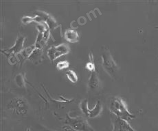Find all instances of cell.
Listing matches in <instances>:
<instances>
[{"mask_svg": "<svg viewBox=\"0 0 158 131\" xmlns=\"http://www.w3.org/2000/svg\"><path fill=\"white\" fill-rule=\"evenodd\" d=\"M25 40V37L23 36H20L17 39L15 44L10 48L7 51V52L9 53H17L20 52L23 48V43Z\"/></svg>", "mask_w": 158, "mask_h": 131, "instance_id": "cell-6", "label": "cell"}, {"mask_svg": "<svg viewBox=\"0 0 158 131\" xmlns=\"http://www.w3.org/2000/svg\"><path fill=\"white\" fill-rule=\"evenodd\" d=\"M69 66V63L68 61L63 60V61H60L57 63L56 64V68L58 70H63L64 68H68V67Z\"/></svg>", "mask_w": 158, "mask_h": 131, "instance_id": "cell-12", "label": "cell"}, {"mask_svg": "<svg viewBox=\"0 0 158 131\" xmlns=\"http://www.w3.org/2000/svg\"><path fill=\"white\" fill-rule=\"evenodd\" d=\"M65 38L69 42H76L78 40L79 34L74 29H68L64 33Z\"/></svg>", "mask_w": 158, "mask_h": 131, "instance_id": "cell-7", "label": "cell"}, {"mask_svg": "<svg viewBox=\"0 0 158 131\" xmlns=\"http://www.w3.org/2000/svg\"><path fill=\"white\" fill-rule=\"evenodd\" d=\"M102 109V106L101 103L99 101L97 102L96 105H95V106H94L92 110H91L90 109V111L88 117H89L90 118H94L97 117L101 113Z\"/></svg>", "mask_w": 158, "mask_h": 131, "instance_id": "cell-9", "label": "cell"}, {"mask_svg": "<svg viewBox=\"0 0 158 131\" xmlns=\"http://www.w3.org/2000/svg\"><path fill=\"white\" fill-rule=\"evenodd\" d=\"M89 59L90 61L89 62H88L86 64V68L88 70V71H89L91 72H93L94 71H96V68H95V64H94V63L93 62V60H92V55L90 54L89 56Z\"/></svg>", "mask_w": 158, "mask_h": 131, "instance_id": "cell-14", "label": "cell"}, {"mask_svg": "<svg viewBox=\"0 0 158 131\" xmlns=\"http://www.w3.org/2000/svg\"><path fill=\"white\" fill-rule=\"evenodd\" d=\"M16 83L19 87H22L25 84V79L22 74H18L16 77Z\"/></svg>", "mask_w": 158, "mask_h": 131, "instance_id": "cell-13", "label": "cell"}, {"mask_svg": "<svg viewBox=\"0 0 158 131\" xmlns=\"http://www.w3.org/2000/svg\"><path fill=\"white\" fill-rule=\"evenodd\" d=\"M70 48L64 43H61L56 46H52L48 50V56L49 57L50 60L53 62L58 57L63 56V55L68 54Z\"/></svg>", "mask_w": 158, "mask_h": 131, "instance_id": "cell-4", "label": "cell"}, {"mask_svg": "<svg viewBox=\"0 0 158 131\" xmlns=\"http://www.w3.org/2000/svg\"><path fill=\"white\" fill-rule=\"evenodd\" d=\"M156 28H157V29H158V27H156Z\"/></svg>", "mask_w": 158, "mask_h": 131, "instance_id": "cell-15", "label": "cell"}, {"mask_svg": "<svg viewBox=\"0 0 158 131\" xmlns=\"http://www.w3.org/2000/svg\"><path fill=\"white\" fill-rule=\"evenodd\" d=\"M101 58L103 68L111 77H114L118 69V66L109 49L104 50L101 56Z\"/></svg>", "mask_w": 158, "mask_h": 131, "instance_id": "cell-3", "label": "cell"}, {"mask_svg": "<svg viewBox=\"0 0 158 131\" xmlns=\"http://www.w3.org/2000/svg\"><path fill=\"white\" fill-rule=\"evenodd\" d=\"M113 131H137L130 126L128 121L119 118H115L114 121Z\"/></svg>", "mask_w": 158, "mask_h": 131, "instance_id": "cell-5", "label": "cell"}, {"mask_svg": "<svg viewBox=\"0 0 158 131\" xmlns=\"http://www.w3.org/2000/svg\"><path fill=\"white\" fill-rule=\"evenodd\" d=\"M88 85L91 90H95L98 87L99 85V79L97 75L96 71L92 72V74L90 75L89 79V82H88Z\"/></svg>", "mask_w": 158, "mask_h": 131, "instance_id": "cell-8", "label": "cell"}, {"mask_svg": "<svg viewBox=\"0 0 158 131\" xmlns=\"http://www.w3.org/2000/svg\"><path fill=\"white\" fill-rule=\"evenodd\" d=\"M81 109L82 111H83V114L86 115V116H88L89 114L90 109L88 108V105H87V100H84L83 102L81 103Z\"/></svg>", "mask_w": 158, "mask_h": 131, "instance_id": "cell-11", "label": "cell"}, {"mask_svg": "<svg viewBox=\"0 0 158 131\" xmlns=\"http://www.w3.org/2000/svg\"><path fill=\"white\" fill-rule=\"evenodd\" d=\"M65 74L69 80L71 82H72V83H77L78 81L77 75L74 71H72V70H69V71H68L66 72Z\"/></svg>", "mask_w": 158, "mask_h": 131, "instance_id": "cell-10", "label": "cell"}, {"mask_svg": "<svg viewBox=\"0 0 158 131\" xmlns=\"http://www.w3.org/2000/svg\"><path fill=\"white\" fill-rule=\"evenodd\" d=\"M109 110L117 118L129 121L135 118V116L129 111L126 102L121 98H114L109 105Z\"/></svg>", "mask_w": 158, "mask_h": 131, "instance_id": "cell-1", "label": "cell"}, {"mask_svg": "<svg viewBox=\"0 0 158 131\" xmlns=\"http://www.w3.org/2000/svg\"><path fill=\"white\" fill-rule=\"evenodd\" d=\"M65 124L74 131H95L90 126L85 119L82 117L72 118L67 115Z\"/></svg>", "mask_w": 158, "mask_h": 131, "instance_id": "cell-2", "label": "cell"}]
</instances>
